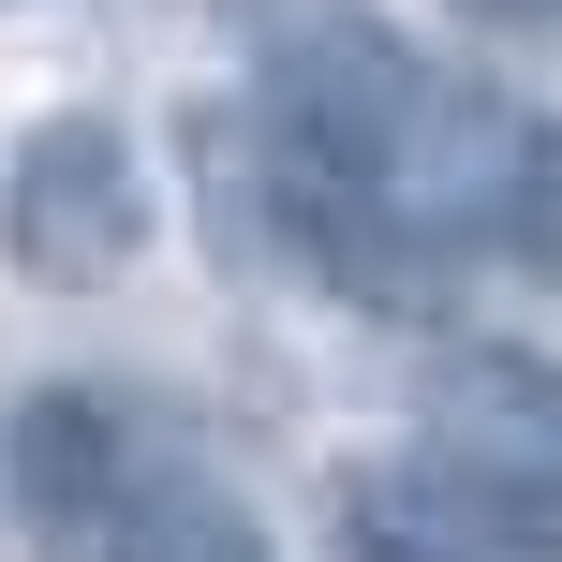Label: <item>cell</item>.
<instances>
[{"label":"cell","mask_w":562,"mask_h":562,"mask_svg":"<svg viewBox=\"0 0 562 562\" xmlns=\"http://www.w3.org/2000/svg\"><path fill=\"white\" fill-rule=\"evenodd\" d=\"M148 223H164V207H148V164H134V134H119L104 104L15 134V164H0V252H15V281L104 296V281H134Z\"/></svg>","instance_id":"6da1fadb"},{"label":"cell","mask_w":562,"mask_h":562,"mask_svg":"<svg viewBox=\"0 0 562 562\" xmlns=\"http://www.w3.org/2000/svg\"><path fill=\"white\" fill-rule=\"evenodd\" d=\"M340 548H356V562H562V518L533 504V488L415 445V459L340 474Z\"/></svg>","instance_id":"7a4b0ae2"},{"label":"cell","mask_w":562,"mask_h":562,"mask_svg":"<svg viewBox=\"0 0 562 562\" xmlns=\"http://www.w3.org/2000/svg\"><path fill=\"white\" fill-rule=\"evenodd\" d=\"M119 445H134V429H119V400H104V385H30V400H15L0 459H15V518H30V548H45V562L104 548L119 518H134Z\"/></svg>","instance_id":"3957f363"},{"label":"cell","mask_w":562,"mask_h":562,"mask_svg":"<svg viewBox=\"0 0 562 562\" xmlns=\"http://www.w3.org/2000/svg\"><path fill=\"white\" fill-rule=\"evenodd\" d=\"M415 415H429V445L474 459V474L533 488V504L562 488V370L518 356V340H459V356H429V370H415Z\"/></svg>","instance_id":"277c9868"},{"label":"cell","mask_w":562,"mask_h":562,"mask_svg":"<svg viewBox=\"0 0 562 562\" xmlns=\"http://www.w3.org/2000/svg\"><path fill=\"white\" fill-rule=\"evenodd\" d=\"M104 562H281V548H267V518L223 474H148L134 518L104 533Z\"/></svg>","instance_id":"5b68a950"}]
</instances>
